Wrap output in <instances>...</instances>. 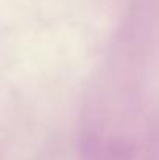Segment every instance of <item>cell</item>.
I'll return each mask as SVG.
<instances>
[]
</instances>
